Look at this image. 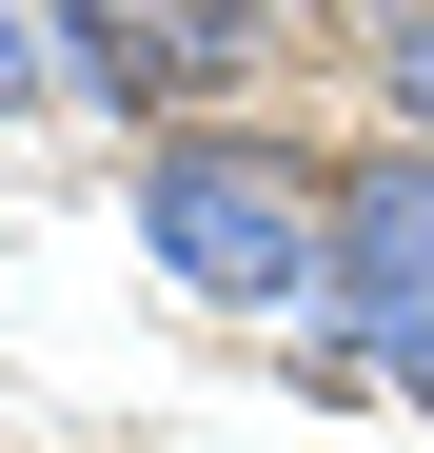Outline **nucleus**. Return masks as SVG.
<instances>
[{"label": "nucleus", "mask_w": 434, "mask_h": 453, "mask_svg": "<svg viewBox=\"0 0 434 453\" xmlns=\"http://www.w3.org/2000/svg\"><path fill=\"white\" fill-rule=\"evenodd\" d=\"M355 99H376V138H434V0H376V40H355Z\"/></svg>", "instance_id": "nucleus-5"}, {"label": "nucleus", "mask_w": 434, "mask_h": 453, "mask_svg": "<svg viewBox=\"0 0 434 453\" xmlns=\"http://www.w3.org/2000/svg\"><path fill=\"white\" fill-rule=\"evenodd\" d=\"M336 296L355 316H434V138H355L336 158Z\"/></svg>", "instance_id": "nucleus-2"}, {"label": "nucleus", "mask_w": 434, "mask_h": 453, "mask_svg": "<svg viewBox=\"0 0 434 453\" xmlns=\"http://www.w3.org/2000/svg\"><path fill=\"white\" fill-rule=\"evenodd\" d=\"M159 40H178V99L217 119V99H237L257 59H276V0H159Z\"/></svg>", "instance_id": "nucleus-4"}, {"label": "nucleus", "mask_w": 434, "mask_h": 453, "mask_svg": "<svg viewBox=\"0 0 434 453\" xmlns=\"http://www.w3.org/2000/svg\"><path fill=\"white\" fill-rule=\"evenodd\" d=\"M138 257H159L198 316H297V296H336V158L276 138V119L138 138Z\"/></svg>", "instance_id": "nucleus-1"}, {"label": "nucleus", "mask_w": 434, "mask_h": 453, "mask_svg": "<svg viewBox=\"0 0 434 453\" xmlns=\"http://www.w3.org/2000/svg\"><path fill=\"white\" fill-rule=\"evenodd\" d=\"M59 20V80H80L99 119H138V138H178L198 99H178V40H159V0H40Z\"/></svg>", "instance_id": "nucleus-3"}, {"label": "nucleus", "mask_w": 434, "mask_h": 453, "mask_svg": "<svg viewBox=\"0 0 434 453\" xmlns=\"http://www.w3.org/2000/svg\"><path fill=\"white\" fill-rule=\"evenodd\" d=\"M376 355H395V395H415V414H434V316H395V335H376Z\"/></svg>", "instance_id": "nucleus-7"}, {"label": "nucleus", "mask_w": 434, "mask_h": 453, "mask_svg": "<svg viewBox=\"0 0 434 453\" xmlns=\"http://www.w3.org/2000/svg\"><path fill=\"white\" fill-rule=\"evenodd\" d=\"M59 99V20H20V0H0V119H40Z\"/></svg>", "instance_id": "nucleus-6"}]
</instances>
